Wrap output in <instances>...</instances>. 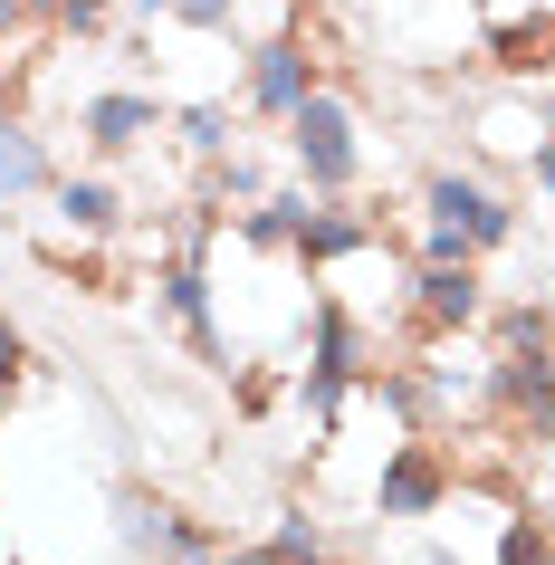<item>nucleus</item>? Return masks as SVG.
Instances as JSON below:
<instances>
[{"label": "nucleus", "instance_id": "f257e3e1", "mask_svg": "<svg viewBox=\"0 0 555 565\" xmlns=\"http://www.w3.org/2000/svg\"><path fill=\"white\" fill-rule=\"evenodd\" d=\"M288 163H297V182H307L317 202H335V192H354V182H364L354 106H345L335 87H307V106L288 116Z\"/></svg>", "mask_w": 555, "mask_h": 565}, {"label": "nucleus", "instance_id": "f03ea898", "mask_svg": "<svg viewBox=\"0 0 555 565\" xmlns=\"http://www.w3.org/2000/svg\"><path fill=\"white\" fill-rule=\"evenodd\" d=\"M450 489H460V470H450L440 431H403V441L383 450L374 489H364V518H431Z\"/></svg>", "mask_w": 555, "mask_h": 565}, {"label": "nucleus", "instance_id": "7ed1b4c3", "mask_svg": "<svg viewBox=\"0 0 555 565\" xmlns=\"http://www.w3.org/2000/svg\"><path fill=\"white\" fill-rule=\"evenodd\" d=\"M307 87H317V39L297 30H268L259 49H249V58H239V106H249V116H268V125H288L297 106H307Z\"/></svg>", "mask_w": 555, "mask_h": 565}, {"label": "nucleus", "instance_id": "20e7f679", "mask_svg": "<svg viewBox=\"0 0 555 565\" xmlns=\"http://www.w3.org/2000/svg\"><path fill=\"white\" fill-rule=\"evenodd\" d=\"M479 327H489L479 259H421L412 268V335H479Z\"/></svg>", "mask_w": 555, "mask_h": 565}, {"label": "nucleus", "instance_id": "39448f33", "mask_svg": "<svg viewBox=\"0 0 555 565\" xmlns=\"http://www.w3.org/2000/svg\"><path fill=\"white\" fill-rule=\"evenodd\" d=\"M479 58H489L508 87L555 77V0H489V39H479Z\"/></svg>", "mask_w": 555, "mask_h": 565}, {"label": "nucleus", "instance_id": "423d86ee", "mask_svg": "<svg viewBox=\"0 0 555 565\" xmlns=\"http://www.w3.org/2000/svg\"><path fill=\"white\" fill-rule=\"evenodd\" d=\"M421 221H450L479 259L517 239V202H508V192H489L479 173H431V182H421Z\"/></svg>", "mask_w": 555, "mask_h": 565}, {"label": "nucleus", "instance_id": "0eeeda50", "mask_svg": "<svg viewBox=\"0 0 555 565\" xmlns=\"http://www.w3.org/2000/svg\"><path fill=\"white\" fill-rule=\"evenodd\" d=\"M116 527H125V546H145V556H163V565H211L221 556V527H202V518L173 508V499H145V489L116 499Z\"/></svg>", "mask_w": 555, "mask_h": 565}, {"label": "nucleus", "instance_id": "6e6552de", "mask_svg": "<svg viewBox=\"0 0 555 565\" xmlns=\"http://www.w3.org/2000/svg\"><path fill=\"white\" fill-rule=\"evenodd\" d=\"M163 125H173V106H163L153 87H106V96H87V106H77V135H87V145L106 153V163L145 153L153 135H163Z\"/></svg>", "mask_w": 555, "mask_h": 565}, {"label": "nucleus", "instance_id": "1a4fd4ad", "mask_svg": "<svg viewBox=\"0 0 555 565\" xmlns=\"http://www.w3.org/2000/svg\"><path fill=\"white\" fill-rule=\"evenodd\" d=\"M460 125H469V153H489V163H526V153L546 145V135H536L526 87H508V77H498V96H469Z\"/></svg>", "mask_w": 555, "mask_h": 565}, {"label": "nucleus", "instance_id": "9d476101", "mask_svg": "<svg viewBox=\"0 0 555 565\" xmlns=\"http://www.w3.org/2000/svg\"><path fill=\"white\" fill-rule=\"evenodd\" d=\"M49 182H58V163H49V135H39L20 106H0V211L39 202Z\"/></svg>", "mask_w": 555, "mask_h": 565}, {"label": "nucleus", "instance_id": "9b49d317", "mask_svg": "<svg viewBox=\"0 0 555 565\" xmlns=\"http://www.w3.org/2000/svg\"><path fill=\"white\" fill-rule=\"evenodd\" d=\"M325 556H335V546H325V527L297 508V518H278V527L249 536V546H231V536H221V556H211V565H325Z\"/></svg>", "mask_w": 555, "mask_h": 565}, {"label": "nucleus", "instance_id": "f8f14e48", "mask_svg": "<svg viewBox=\"0 0 555 565\" xmlns=\"http://www.w3.org/2000/svg\"><path fill=\"white\" fill-rule=\"evenodd\" d=\"M49 211H58L67 231H106V239H116V221H125V202H116L106 173H58L49 182Z\"/></svg>", "mask_w": 555, "mask_h": 565}, {"label": "nucleus", "instance_id": "ddd939ff", "mask_svg": "<svg viewBox=\"0 0 555 565\" xmlns=\"http://www.w3.org/2000/svg\"><path fill=\"white\" fill-rule=\"evenodd\" d=\"M173 145L192 153V163L231 153L239 145V106H231V96H192V106H173Z\"/></svg>", "mask_w": 555, "mask_h": 565}, {"label": "nucleus", "instance_id": "4468645a", "mask_svg": "<svg viewBox=\"0 0 555 565\" xmlns=\"http://www.w3.org/2000/svg\"><path fill=\"white\" fill-rule=\"evenodd\" d=\"M498 565H555V527L536 508H517V518L498 527Z\"/></svg>", "mask_w": 555, "mask_h": 565}, {"label": "nucleus", "instance_id": "2eb2a0df", "mask_svg": "<svg viewBox=\"0 0 555 565\" xmlns=\"http://www.w3.org/2000/svg\"><path fill=\"white\" fill-rule=\"evenodd\" d=\"M163 20H182V30H231V20H239V0H173V10H163Z\"/></svg>", "mask_w": 555, "mask_h": 565}, {"label": "nucleus", "instance_id": "dca6fc26", "mask_svg": "<svg viewBox=\"0 0 555 565\" xmlns=\"http://www.w3.org/2000/svg\"><path fill=\"white\" fill-rule=\"evenodd\" d=\"M421 259H479V249H469L450 221H421Z\"/></svg>", "mask_w": 555, "mask_h": 565}, {"label": "nucleus", "instance_id": "f3484780", "mask_svg": "<svg viewBox=\"0 0 555 565\" xmlns=\"http://www.w3.org/2000/svg\"><path fill=\"white\" fill-rule=\"evenodd\" d=\"M517 173H526V182H536V192H546V202H555V135H546V145H536V153H526Z\"/></svg>", "mask_w": 555, "mask_h": 565}, {"label": "nucleus", "instance_id": "a211bd4d", "mask_svg": "<svg viewBox=\"0 0 555 565\" xmlns=\"http://www.w3.org/2000/svg\"><path fill=\"white\" fill-rule=\"evenodd\" d=\"M526 106H536V135H555V77H536V87H526Z\"/></svg>", "mask_w": 555, "mask_h": 565}, {"label": "nucleus", "instance_id": "6ab92c4d", "mask_svg": "<svg viewBox=\"0 0 555 565\" xmlns=\"http://www.w3.org/2000/svg\"><path fill=\"white\" fill-rule=\"evenodd\" d=\"M20 364H30V345H20V327L0 317V374H20Z\"/></svg>", "mask_w": 555, "mask_h": 565}, {"label": "nucleus", "instance_id": "aec40b11", "mask_svg": "<svg viewBox=\"0 0 555 565\" xmlns=\"http://www.w3.org/2000/svg\"><path fill=\"white\" fill-rule=\"evenodd\" d=\"M163 10H173V0H125V20H145V30L163 20Z\"/></svg>", "mask_w": 555, "mask_h": 565}]
</instances>
